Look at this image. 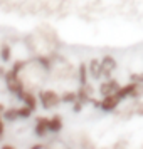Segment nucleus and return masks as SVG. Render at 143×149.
Listing matches in <instances>:
<instances>
[{"label":"nucleus","mask_w":143,"mask_h":149,"mask_svg":"<svg viewBox=\"0 0 143 149\" xmlns=\"http://www.w3.org/2000/svg\"><path fill=\"white\" fill-rule=\"evenodd\" d=\"M5 134V121H4V117H0V139L4 137Z\"/></svg>","instance_id":"nucleus-20"},{"label":"nucleus","mask_w":143,"mask_h":149,"mask_svg":"<svg viewBox=\"0 0 143 149\" xmlns=\"http://www.w3.org/2000/svg\"><path fill=\"white\" fill-rule=\"evenodd\" d=\"M2 117L5 122H15L19 121V114H17V107H5V111L2 112Z\"/></svg>","instance_id":"nucleus-13"},{"label":"nucleus","mask_w":143,"mask_h":149,"mask_svg":"<svg viewBox=\"0 0 143 149\" xmlns=\"http://www.w3.org/2000/svg\"><path fill=\"white\" fill-rule=\"evenodd\" d=\"M125 146H126V142H125V141H120V142H116L115 146H113V149H125Z\"/></svg>","instance_id":"nucleus-21"},{"label":"nucleus","mask_w":143,"mask_h":149,"mask_svg":"<svg viewBox=\"0 0 143 149\" xmlns=\"http://www.w3.org/2000/svg\"><path fill=\"white\" fill-rule=\"evenodd\" d=\"M88 70H89V77L93 81H101L103 79V69H101V59H91L88 61Z\"/></svg>","instance_id":"nucleus-9"},{"label":"nucleus","mask_w":143,"mask_h":149,"mask_svg":"<svg viewBox=\"0 0 143 149\" xmlns=\"http://www.w3.org/2000/svg\"><path fill=\"white\" fill-rule=\"evenodd\" d=\"M39 104L42 106V109H46V111H52L56 109L59 104H62L61 101V94H57L54 89H41L39 91Z\"/></svg>","instance_id":"nucleus-2"},{"label":"nucleus","mask_w":143,"mask_h":149,"mask_svg":"<svg viewBox=\"0 0 143 149\" xmlns=\"http://www.w3.org/2000/svg\"><path fill=\"white\" fill-rule=\"evenodd\" d=\"M49 132H51L49 131V117L47 116H37L34 124V134L39 139H44V137H47Z\"/></svg>","instance_id":"nucleus-7"},{"label":"nucleus","mask_w":143,"mask_h":149,"mask_svg":"<svg viewBox=\"0 0 143 149\" xmlns=\"http://www.w3.org/2000/svg\"><path fill=\"white\" fill-rule=\"evenodd\" d=\"M17 97H19V101H22V104H25V106H29V107H32L34 111L37 109V106H39V97L34 94L32 89H24Z\"/></svg>","instance_id":"nucleus-8"},{"label":"nucleus","mask_w":143,"mask_h":149,"mask_svg":"<svg viewBox=\"0 0 143 149\" xmlns=\"http://www.w3.org/2000/svg\"><path fill=\"white\" fill-rule=\"evenodd\" d=\"M133 112L136 116H143V101H136V106L133 107Z\"/></svg>","instance_id":"nucleus-18"},{"label":"nucleus","mask_w":143,"mask_h":149,"mask_svg":"<svg viewBox=\"0 0 143 149\" xmlns=\"http://www.w3.org/2000/svg\"><path fill=\"white\" fill-rule=\"evenodd\" d=\"M121 102L123 101L118 97V95L113 94V95H104V97H101L99 101L94 99V101H93V106H94L96 109L103 111V112H116Z\"/></svg>","instance_id":"nucleus-3"},{"label":"nucleus","mask_w":143,"mask_h":149,"mask_svg":"<svg viewBox=\"0 0 143 149\" xmlns=\"http://www.w3.org/2000/svg\"><path fill=\"white\" fill-rule=\"evenodd\" d=\"M0 149H17L15 146H12V144H2V148Z\"/></svg>","instance_id":"nucleus-23"},{"label":"nucleus","mask_w":143,"mask_h":149,"mask_svg":"<svg viewBox=\"0 0 143 149\" xmlns=\"http://www.w3.org/2000/svg\"><path fill=\"white\" fill-rule=\"evenodd\" d=\"M76 92H77V101H81L84 106H86V104H93L96 91H94V87H93L89 82L88 84H84V86H79V89H77Z\"/></svg>","instance_id":"nucleus-6"},{"label":"nucleus","mask_w":143,"mask_h":149,"mask_svg":"<svg viewBox=\"0 0 143 149\" xmlns=\"http://www.w3.org/2000/svg\"><path fill=\"white\" fill-rule=\"evenodd\" d=\"M4 81H5L7 91L10 92V94H14V95H19L24 89H27V86H25L24 79L20 77V74L15 72L14 69H7V72H5V75H4Z\"/></svg>","instance_id":"nucleus-1"},{"label":"nucleus","mask_w":143,"mask_h":149,"mask_svg":"<svg viewBox=\"0 0 143 149\" xmlns=\"http://www.w3.org/2000/svg\"><path fill=\"white\" fill-rule=\"evenodd\" d=\"M120 87H121V84L116 81V79L109 77V79L101 81L99 87H98V94L101 95V97H104V95H113V94L118 92V89H120Z\"/></svg>","instance_id":"nucleus-4"},{"label":"nucleus","mask_w":143,"mask_h":149,"mask_svg":"<svg viewBox=\"0 0 143 149\" xmlns=\"http://www.w3.org/2000/svg\"><path fill=\"white\" fill-rule=\"evenodd\" d=\"M81 148H82V149H96V146H94V142L91 141L89 137L82 136V139H81Z\"/></svg>","instance_id":"nucleus-16"},{"label":"nucleus","mask_w":143,"mask_h":149,"mask_svg":"<svg viewBox=\"0 0 143 149\" xmlns=\"http://www.w3.org/2000/svg\"><path fill=\"white\" fill-rule=\"evenodd\" d=\"M46 148V144H42V142H39V144H34V146H30L29 149H44Z\"/></svg>","instance_id":"nucleus-22"},{"label":"nucleus","mask_w":143,"mask_h":149,"mask_svg":"<svg viewBox=\"0 0 143 149\" xmlns=\"http://www.w3.org/2000/svg\"><path fill=\"white\" fill-rule=\"evenodd\" d=\"M64 127V119H62L61 114H54L49 117V131L52 134H59Z\"/></svg>","instance_id":"nucleus-10"},{"label":"nucleus","mask_w":143,"mask_h":149,"mask_svg":"<svg viewBox=\"0 0 143 149\" xmlns=\"http://www.w3.org/2000/svg\"><path fill=\"white\" fill-rule=\"evenodd\" d=\"M101 69H103V79H109L113 77V72L118 69V61L113 55H103L101 57Z\"/></svg>","instance_id":"nucleus-5"},{"label":"nucleus","mask_w":143,"mask_h":149,"mask_svg":"<svg viewBox=\"0 0 143 149\" xmlns=\"http://www.w3.org/2000/svg\"><path fill=\"white\" fill-rule=\"evenodd\" d=\"M0 61L4 62V64H7V62L12 61V47H10V44H2L0 45Z\"/></svg>","instance_id":"nucleus-12"},{"label":"nucleus","mask_w":143,"mask_h":149,"mask_svg":"<svg viewBox=\"0 0 143 149\" xmlns=\"http://www.w3.org/2000/svg\"><path fill=\"white\" fill-rule=\"evenodd\" d=\"M34 112H35L34 109L29 107V106H25V104H22V106H19V107H17V114H19V119H30Z\"/></svg>","instance_id":"nucleus-15"},{"label":"nucleus","mask_w":143,"mask_h":149,"mask_svg":"<svg viewBox=\"0 0 143 149\" xmlns=\"http://www.w3.org/2000/svg\"><path fill=\"white\" fill-rule=\"evenodd\" d=\"M61 101H62V104H74L76 101H77V92L76 91H64L61 94Z\"/></svg>","instance_id":"nucleus-14"},{"label":"nucleus","mask_w":143,"mask_h":149,"mask_svg":"<svg viewBox=\"0 0 143 149\" xmlns=\"http://www.w3.org/2000/svg\"><path fill=\"white\" fill-rule=\"evenodd\" d=\"M4 111H5V106H4V104H0V117H2V112H4Z\"/></svg>","instance_id":"nucleus-24"},{"label":"nucleus","mask_w":143,"mask_h":149,"mask_svg":"<svg viewBox=\"0 0 143 149\" xmlns=\"http://www.w3.org/2000/svg\"><path fill=\"white\" fill-rule=\"evenodd\" d=\"M82 107H84V104H82L81 101H76L74 104H73V112H74V114H79L82 111Z\"/></svg>","instance_id":"nucleus-19"},{"label":"nucleus","mask_w":143,"mask_h":149,"mask_svg":"<svg viewBox=\"0 0 143 149\" xmlns=\"http://www.w3.org/2000/svg\"><path fill=\"white\" fill-rule=\"evenodd\" d=\"M130 81L136 82V84H143V72H133V74H130Z\"/></svg>","instance_id":"nucleus-17"},{"label":"nucleus","mask_w":143,"mask_h":149,"mask_svg":"<svg viewBox=\"0 0 143 149\" xmlns=\"http://www.w3.org/2000/svg\"><path fill=\"white\" fill-rule=\"evenodd\" d=\"M89 70H88V62H81L79 67H77V82L79 86H84L89 82Z\"/></svg>","instance_id":"nucleus-11"}]
</instances>
